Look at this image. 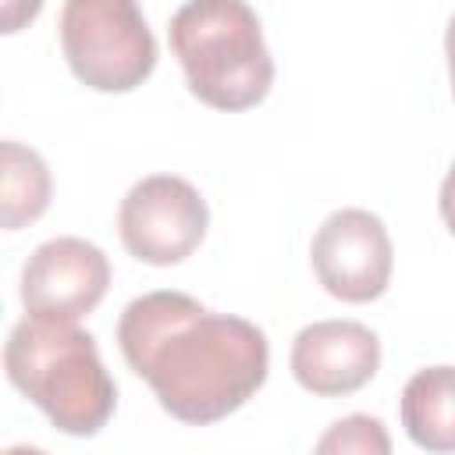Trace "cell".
I'll return each mask as SVG.
<instances>
[{
    "label": "cell",
    "mask_w": 455,
    "mask_h": 455,
    "mask_svg": "<svg viewBox=\"0 0 455 455\" xmlns=\"http://www.w3.org/2000/svg\"><path fill=\"white\" fill-rule=\"evenodd\" d=\"M117 348L160 409L206 427L242 409L267 380L263 331L231 313H210L185 291H149L124 306Z\"/></svg>",
    "instance_id": "cell-1"
},
{
    "label": "cell",
    "mask_w": 455,
    "mask_h": 455,
    "mask_svg": "<svg viewBox=\"0 0 455 455\" xmlns=\"http://www.w3.org/2000/svg\"><path fill=\"white\" fill-rule=\"evenodd\" d=\"M4 370L46 419L71 437H92L117 405V384L107 373L96 338L75 323L25 316L4 345Z\"/></svg>",
    "instance_id": "cell-2"
},
{
    "label": "cell",
    "mask_w": 455,
    "mask_h": 455,
    "mask_svg": "<svg viewBox=\"0 0 455 455\" xmlns=\"http://www.w3.org/2000/svg\"><path fill=\"white\" fill-rule=\"evenodd\" d=\"M171 50L192 96L213 110H249L274 82L259 18L242 0H192L171 18Z\"/></svg>",
    "instance_id": "cell-3"
},
{
    "label": "cell",
    "mask_w": 455,
    "mask_h": 455,
    "mask_svg": "<svg viewBox=\"0 0 455 455\" xmlns=\"http://www.w3.org/2000/svg\"><path fill=\"white\" fill-rule=\"evenodd\" d=\"M60 50L71 75L96 92H132L156 68V39L132 0H68Z\"/></svg>",
    "instance_id": "cell-4"
},
{
    "label": "cell",
    "mask_w": 455,
    "mask_h": 455,
    "mask_svg": "<svg viewBox=\"0 0 455 455\" xmlns=\"http://www.w3.org/2000/svg\"><path fill=\"white\" fill-rule=\"evenodd\" d=\"M210 210L199 188L178 174H149L128 188L117 210L124 249L149 267L188 259L206 238Z\"/></svg>",
    "instance_id": "cell-5"
},
{
    "label": "cell",
    "mask_w": 455,
    "mask_h": 455,
    "mask_svg": "<svg viewBox=\"0 0 455 455\" xmlns=\"http://www.w3.org/2000/svg\"><path fill=\"white\" fill-rule=\"evenodd\" d=\"M309 256L323 291L341 302H373L391 284V235L370 210H334L316 228Z\"/></svg>",
    "instance_id": "cell-6"
},
{
    "label": "cell",
    "mask_w": 455,
    "mask_h": 455,
    "mask_svg": "<svg viewBox=\"0 0 455 455\" xmlns=\"http://www.w3.org/2000/svg\"><path fill=\"white\" fill-rule=\"evenodd\" d=\"M110 284V263L100 245L85 238L43 242L21 270V306L28 316L75 323L92 313Z\"/></svg>",
    "instance_id": "cell-7"
},
{
    "label": "cell",
    "mask_w": 455,
    "mask_h": 455,
    "mask_svg": "<svg viewBox=\"0 0 455 455\" xmlns=\"http://www.w3.org/2000/svg\"><path fill=\"white\" fill-rule=\"evenodd\" d=\"M380 370V341L366 323L355 320H320L295 334L291 373L295 380L320 395L341 398L373 380Z\"/></svg>",
    "instance_id": "cell-8"
},
{
    "label": "cell",
    "mask_w": 455,
    "mask_h": 455,
    "mask_svg": "<svg viewBox=\"0 0 455 455\" xmlns=\"http://www.w3.org/2000/svg\"><path fill=\"white\" fill-rule=\"evenodd\" d=\"M402 427L423 451H455V366H427L402 387Z\"/></svg>",
    "instance_id": "cell-9"
},
{
    "label": "cell",
    "mask_w": 455,
    "mask_h": 455,
    "mask_svg": "<svg viewBox=\"0 0 455 455\" xmlns=\"http://www.w3.org/2000/svg\"><path fill=\"white\" fill-rule=\"evenodd\" d=\"M0 160H4V185H0V220L4 231H18L32 220H39L50 206V171L46 160L7 139L0 146Z\"/></svg>",
    "instance_id": "cell-10"
},
{
    "label": "cell",
    "mask_w": 455,
    "mask_h": 455,
    "mask_svg": "<svg viewBox=\"0 0 455 455\" xmlns=\"http://www.w3.org/2000/svg\"><path fill=\"white\" fill-rule=\"evenodd\" d=\"M313 455H391V434L377 416L352 412L320 434Z\"/></svg>",
    "instance_id": "cell-11"
},
{
    "label": "cell",
    "mask_w": 455,
    "mask_h": 455,
    "mask_svg": "<svg viewBox=\"0 0 455 455\" xmlns=\"http://www.w3.org/2000/svg\"><path fill=\"white\" fill-rule=\"evenodd\" d=\"M441 217H444V224H448V231L455 235V164H451V171L444 174V181H441Z\"/></svg>",
    "instance_id": "cell-12"
},
{
    "label": "cell",
    "mask_w": 455,
    "mask_h": 455,
    "mask_svg": "<svg viewBox=\"0 0 455 455\" xmlns=\"http://www.w3.org/2000/svg\"><path fill=\"white\" fill-rule=\"evenodd\" d=\"M444 57H448V78H451V96H455V14L444 32Z\"/></svg>",
    "instance_id": "cell-13"
},
{
    "label": "cell",
    "mask_w": 455,
    "mask_h": 455,
    "mask_svg": "<svg viewBox=\"0 0 455 455\" xmlns=\"http://www.w3.org/2000/svg\"><path fill=\"white\" fill-rule=\"evenodd\" d=\"M4 455H46L43 448H28V444H14V448H7Z\"/></svg>",
    "instance_id": "cell-14"
}]
</instances>
